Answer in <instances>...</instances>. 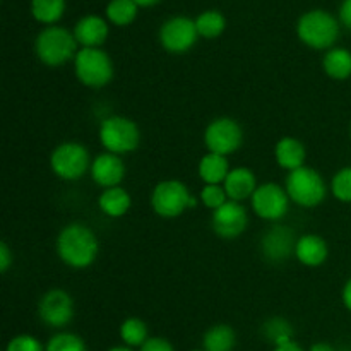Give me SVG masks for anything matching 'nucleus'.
<instances>
[{
    "label": "nucleus",
    "mask_w": 351,
    "mask_h": 351,
    "mask_svg": "<svg viewBox=\"0 0 351 351\" xmlns=\"http://www.w3.org/2000/svg\"><path fill=\"white\" fill-rule=\"evenodd\" d=\"M274 158H276L278 165L288 171H295L298 168L305 167V158H307V151L302 141L295 139V137H283L278 141L276 147H274Z\"/></svg>",
    "instance_id": "nucleus-19"
},
{
    "label": "nucleus",
    "mask_w": 351,
    "mask_h": 351,
    "mask_svg": "<svg viewBox=\"0 0 351 351\" xmlns=\"http://www.w3.org/2000/svg\"><path fill=\"white\" fill-rule=\"evenodd\" d=\"M350 136H351V129H350Z\"/></svg>",
    "instance_id": "nucleus-42"
},
{
    "label": "nucleus",
    "mask_w": 351,
    "mask_h": 351,
    "mask_svg": "<svg viewBox=\"0 0 351 351\" xmlns=\"http://www.w3.org/2000/svg\"><path fill=\"white\" fill-rule=\"evenodd\" d=\"M91 178L95 184L103 189L120 187L125 178V165L119 154L101 153L93 160L91 163Z\"/></svg>",
    "instance_id": "nucleus-14"
},
{
    "label": "nucleus",
    "mask_w": 351,
    "mask_h": 351,
    "mask_svg": "<svg viewBox=\"0 0 351 351\" xmlns=\"http://www.w3.org/2000/svg\"><path fill=\"white\" fill-rule=\"evenodd\" d=\"M322 69L336 81H345L351 75V51L346 48H331L322 58Z\"/></svg>",
    "instance_id": "nucleus-22"
},
{
    "label": "nucleus",
    "mask_w": 351,
    "mask_h": 351,
    "mask_svg": "<svg viewBox=\"0 0 351 351\" xmlns=\"http://www.w3.org/2000/svg\"><path fill=\"white\" fill-rule=\"evenodd\" d=\"M5 351H45V346L34 336L19 335L7 343Z\"/></svg>",
    "instance_id": "nucleus-32"
},
{
    "label": "nucleus",
    "mask_w": 351,
    "mask_h": 351,
    "mask_svg": "<svg viewBox=\"0 0 351 351\" xmlns=\"http://www.w3.org/2000/svg\"><path fill=\"white\" fill-rule=\"evenodd\" d=\"M339 19L348 29H351V0H343L339 7Z\"/></svg>",
    "instance_id": "nucleus-35"
},
{
    "label": "nucleus",
    "mask_w": 351,
    "mask_h": 351,
    "mask_svg": "<svg viewBox=\"0 0 351 351\" xmlns=\"http://www.w3.org/2000/svg\"><path fill=\"white\" fill-rule=\"evenodd\" d=\"M98 206L103 215L110 218H122L132 206V197L123 187L105 189L98 197Z\"/></svg>",
    "instance_id": "nucleus-21"
},
{
    "label": "nucleus",
    "mask_w": 351,
    "mask_h": 351,
    "mask_svg": "<svg viewBox=\"0 0 351 351\" xmlns=\"http://www.w3.org/2000/svg\"><path fill=\"white\" fill-rule=\"evenodd\" d=\"M98 136L106 153L119 156L136 151L141 143V130L137 123L122 115H112L101 120Z\"/></svg>",
    "instance_id": "nucleus-4"
},
{
    "label": "nucleus",
    "mask_w": 351,
    "mask_h": 351,
    "mask_svg": "<svg viewBox=\"0 0 351 351\" xmlns=\"http://www.w3.org/2000/svg\"><path fill=\"white\" fill-rule=\"evenodd\" d=\"M137 3L134 0H110L106 5V19L115 26H129L137 16Z\"/></svg>",
    "instance_id": "nucleus-27"
},
{
    "label": "nucleus",
    "mask_w": 351,
    "mask_h": 351,
    "mask_svg": "<svg viewBox=\"0 0 351 351\" xmlns=\"http://www.w3.org/2000/svg\"><path fill=\"white\" fill-rule=\"evenodd\" d=\"M297 34L307 47L315 50H331L339 36V24L336 17L326 10H308L298 19Z\"/></svg>",
    "instance_id": "nucleus-3"
},
{
    "label": "nucleus",
    "mask_w": 351,
    "mask_h": 351,
    "mask_svg": "<svg viewBox=\"0 0 351 351\" xmlns=\"http://www.w3.org/2000/svg\"><path fill=\"white\" fill-rule=\"evenodd\" d=\"M343 304L351 312V278L346 281L345 288H343Z\"/></svg>",
    "instance_id": "nucleus-37"
},
{
    "label": "nucleus",
    "mask_w": 351,
    "mask_h": 351,
    "mask_svg": "<svg viewBox=\"0 0 351 351\" xmlns=\"http://www.w3.org/2000/svg\"><path fill=\"white\" fill-rule=\"evenodd\" d=\"M250 201L254 213L266 221H280L285 218L291 202L287 189L273 182L259 185Z\"/></svg>",
    "instance_id": "nucleus-10"
},
{
    "label": "nucleus",
    "mask_w": 351,
    "mask_h": 351,
    "mask_svg": "<svg viewBox=\"0 0 351 351\" xmlns=\"http://www.w3.org/2000/svg\"><path fill=\"white\" fill-rule=\"evenodd\" d=\"M331 192L338 201L351 202V167L343 168L332 177Z\"/></svg>",
    "instance_id": "nucleus-30"
},
{
    "label": "nucleus",
    "mask_w": 351,
    "mask_h": 351,
    "mask_svg": "<svg viewBox=\"0 0 351 351\" xmlns=\"http://www.w3.org/2000/svg\"><path fill=\"white\" fill-rule=\"evenodd\" d=\"M38 315L50 328H65L74 317V300L65 290L55 288L43 295L38 304Z\"/></svg>",
    "instance_id": "nucleus-12"
},
{
    "label": "nucleus",
    "mask_w": 351,
    "mask_h": 351,
    "mask_svg": "<svg viewBox=\"0 0 351 351\" xmlns=\"http://www.w3.org/2000/svg\"><path fill=\"white\" fill-rule=\"evenodd\" d=\"M235 345L237 335L228 324L211 326L202 338V350L206 351H232Z\"/></svg>",
    "instance_id": "nucleus-23"
},
{
    "label": "nucleus",
    "mask_w": 351,
    "mask_h": 351,
    "mask_svg": "<svg viewBox=\"0 0 351 351\" xmlns=\"http://www.w3.org/2000/svg\"><path fill=\"white\" fill-rule=\"evenodd\" d=\"M65 0H31V14L38 23L55 26L64 16Z\"/></svg>",
    "instance_id": "nucleus-26"
},
{
    "label": "nucleus",
    "mask_w": 351,
    "mask_h": 351,
    "mask_svg": "<svg viewBox=\"0 0 351 351\" xmlns=\"http://www.w3.org/2000/svg\"><path fill=\"white\" fill-rule=\"evenodd\" d=\"M192 206H195V199L180 180L160 182L151 194V208L161 218H178Z\"/></svg>",
    "instance_id": "nucleus-7"
},
{
    "label": "nucleus",
    "mask_w": 351,
    "mask_h": 351,
    "mask_svg": "<svg viewBox=\"0 0 351 351\" xmlns=\"http://www.w3.org/2000/svg\"><path fill=\"white\" fill-rule=\"evenodd\" d=\"M134 2H136L139 7H151L154 5V3L160 2V0H134Z\"/></svg>",
    "instance_id": "nucleus-39"
},
{
    "label": "nucleus",
    "mask_w": 351,
    "mask_h": 351,
    "mask_svg": "<svg viewBox=\"0 0 351 351\" xmlns=\"http://www.w3.org/2000/svg\"><path fill=\"white\" fill-rule=\"evenodd\" d=\"M45 351H88V346L81 336L62 331L48 339Z\"/></svg>",
    "instance_id": "nucleus-28"
},
{
    "label": "nucleus",
    "mask_w": 351,
    "mask_h": 351,
    "mask_svg": "<svg viewBox=\"0 0 351 351\" xmlns=\"http://www.w3.org/2000/svg\"><path fill=\"white\" fill-rule=\"evenodd\" d=\"M194 21L199 36L206 38V40H215V38L221 36L226 27V19L219 10H204Z\"/></svg>",
    "instance_id": "nucleus-24"
},
{
    "label": "nucleus",
    "mask_w": 351,
    "mask_h": 351,
    "mask_svg": "<svg viewBox=\"0 0 351 351\" xmlns=\"http://www.w3.org/2000/svg\"><path fill=\"white\" fill-rule=\"evenodd\" d=\"M273 351H304V348H302L297 341H293V339H291V341L281 343V345L274 346Z\"/></svg>",
    "instance_id": "nucleus-36"
},
{
    "label": "nucleus",
    "mask_w": 351,
    "mask_h": 351,
    "mask_svg": "<svg viewBox=\"0 0 351 351\" xmlns=\"http://www.w3.org/2000/svg\"><path fill=\"white\" fill-rule=\"evenodd\" d=\"M243 143V130L237 120L230 117H219L215 119L204 130V144L209 153L228 154L235 153L240 149Z\"/></svg>",
    "instance_id": "nucleus-9"
},
{
    "label": "nucleus",
    "mask_w": 351,
    "mask_h": 351,
    "mask_svg": "<svg viewBox=\"0 0 351 351\" xmlns=\"http://www.w3.org/2000/svg\"><path fill=\"white\" fill-rule=\"evenodd\" d=\"M108 351H134L132 348H129V346H113V348H110Z\"/></svg>",
    "instance_id": "nucleus-40"
},
{
    "label": "nucleus",
    "mask_w": 351,
    "mask_h": 351,
    "mask_svg": "<svg viewBox=\"0 0 351 351\" xmlns=\"http://www.w3.org/2000/svg\"><path fill=\"white\" fill-rule=\"evenodd\" d=\"M199 177L204 182L206 185H223L225 184L226 177L232 170H230V165L226 156L216 153H206L204 156L199 161Z\"/></svg>",
    "instance_id": "nucleus-20"
},
{
    "label": "nucleus",
    "mask_w": 351,
    "mask_h": 351,
    "mask_svg": "<svg viewBox=\"0 0 351 351\" xmlns=\"http://www.w3.org/2000/svg\"><path fill=\"white\" fill-rule=\"evenodd\" d=\"M308 351H335V348L329 343H315V345L311 346Z\"/></svg>",
    "instance_id": "nucleus-38"
},
{
    "label": "nucleus",
    "mask_w": 351,
    "mask_h": 351,
    "mask_svg": "<svg viewBox=\"0 0 351 351\" xmlns=\"http://www.w3.org/2000/svg\"><path fill=\"white\" fill-rule=\"evenodd\" d=\"M249 226V215L242 202L228 201L213 211V230L221 239H237Z\"/></svg>",
    "instance_id": "nucleus-13"
},
{
    "label": "nucleus",
    "mask_w": 351,
    "mask_h": 351,
    "mask_svg": "<svg viewBox=\"0 0 351 351\" xmlns=\"http://www.w3.org/2000/svg\"><path fill=\"white\" fill-rule=\"evenodd\" d=\"M295 245H297V240H295L291 228L281 225L267 230L261 242L264 257L273 263H281V261L288 259L291 252L295 254Z\"/></svg>",
    "instance_id": "nucleus-15"
},
{
    "label": "nucleus",
    "mask_w": 351,
    "mask_h": 351,
    "mask_svg": "<svg viewBox=\"0 0 351 351\" xmlns=\"http://www.w3.org/2000/svg\"><path fill=\"white\" fill-rule=\"evenodd\" d=\"M192 351H206V350H192Z\"/></svg>",
    "instance_id": "nucleus-41"
},
{
    "label": "nucleus",
    "mask_w": 351,
    "mask_h": 351,
    "mask_svg": "<svg viewBox=\"0 0 351 351\" xmlns=\"http://www.w3.org/2000/svg\"><path fill=\"white\" fill-rule=\"evenodd\" d=\"M195 21L185 16H173L160 27V43L170 53H185L197 41Z\"/></svg>",
    "instance_id": "nucleus-11"
},
{
    "label": "nucleus",
    "mask_w": 351,
    "mask_h": 351,
    "mask_svg": "<svg viewBox=\"0 0 351 351\" xmlns=\"http://www.w3.org/2000/svg\"><path fill=\"white\" fill-rule=\"evenodd\" d=\"M263 332L266 336L267 341L273 343L274 346L281 345V343L291 341L293 336V329H291L290 322L285 321L281 317H273L263 326Z\"/></svg>",
    "instance_id": "nucleus-29"
},
{
    "label": "nucleus",
    "mask_w": 351,
    "mask_h": 351,
    "mask_svg": "<svg viewBox=\"0 0 351 351\" xmlns=\"http://www.w3.org/2000/svg\"><path fill=\"white\" fill-rule=\"evenodd\" d=\"M295 256L304 266L317 267L328 261L329 257V245L322 237L315 233L300 237L295 245Z\"/></svg>",
    "instance_id": "nucleus-18"
},
{
    "label": "nucleus",
    "mask_w": 351,
    "mask_h": 351,
    "mask_svg": "<svg viewBox=\"0 0 351 351\" xmlns=\"http://www.w3.org/2000/svg\"><path fill=\"white\" fill-rule=\"evenodd\" d=\"M285 189L290 195V201L302 208H315L324 201L326 194H328V187H326L322 175L308 167L290 171Z\"/></svg>",
    "instance_id": "nucleus-6"
},
{
    "label": "nucleus",
    "mask_w": 351,
    "mask_h": 351,
    "mask_svg": "<svg viewBox=\"0 0 351 351\" xmlns=\"http://www.w3.org/2000/svg\"><path fill=\"white\" fill-rule=\"evenodd\" d=\"M201 201L206 208L216 211V209L221 208L223 204H226L230 199L228 195H226V191L223 185H204L201 191Z\"/></svg>",
    "instance_id": "nucleus-31"
},
{
    "label": "nucleus",
    "mask_w": 351,
    "mask_h": 351,
    "mask_svg": "<svg viewBox=\"0 0 351 351\" xmlns=\"http://www.w3.org/2000/svg\"><path fill=\"white\" fill-rule=\"evenodd\" d=\"M72 33L81 48H99L108 38V23L103 17L89 14L77 21Z\"/></svg>",
    "instance_id": "nucleus-16"
},
{
    "label": "nucleus",
    "mask_w": 351,
    "mask_h": 351,
    "mask_svg": "<svg viewBox=\"0 0 351 351\" xmlns=\"http://www.w3.org/2000/svg\"><path fill=\"white\" fill-rule=\"evenodd\" d=\"M223 187H225L230 201L243 202L247 199H252L254 192L257 191L259 185H257V178L252 170L245 167H239L230 171Z\"/></svg>",
    "instance_id": "nucleus-17"
},
{
    "label": "nucleus",
    "mask_w": 351,
    "mask_h": 351,
    "mask_svg": "<svg viewBox=\"0 0 351 351\" xmlns=\"http://www.w3.org/2000/svg\"><path fill=\"white\" fill-rule=\"evenodd\" d=\"M139 351H175V348L165 338H149L141 346Z\"/></svg>",
    "instance_id": "nucleus-33"
},
{
    "label": "nucleus",
    "mask_w": 351,
    "mask_h": 351,
    "mask_svg": "<svg viewBox=\"0 0 351 351\" xmlns=\"http://www.w3.org/2000/svg\"><path fill=\"white\" fill-rule=\"evenodd\" d=\"M55 247L62 263L74 269L91 266L99 252L98 237L82 223H71L64 226L58 233Z\"/></svg>",
    "instance_id": "nucleus-1"
},
{
    "label": "nucleus",
    "mask_w": 351,
    "mask_h": 351,
    "mask_svg": "<svg viewBox=\"0 0 351 351\" xmlns=\"http://www.w3.org/2000/svg\"><path fill=\"white\" fill-rule=\"evenodd\" d=\"M91 158L86 146L79 143H64L53 149L50 156L51 171L58 178L67 182L79 180L88 170H91Z\"/></svg>",
    "instance_id": "nucleus-8"
},
{
    "label": "nucleus",
    "mask_w": 351,
    "mask_h": 351,
    "mask_svg": "<svg viewBox=\"0 0 351 351\" xmlns=\"http://www.w3.org/2000/svg\"><path fill=\"white\" fill-rule=\"evenodd\" d=\"M120 338H122L123 345L129 346V348H141L149 339L147 324L143 319H125L122 326H120Z\"/></svg>",
    "instance_id": "nucleus-25"
},
{
    "label": "nucleus",
    "mask_w": 351,
    "mask_h": 351,
    "mask_svg": "<svg viewBox=\"0 0 351 351\" xmlns=\"http://www.w3.org/2000/svg\"><path fill=\"white\" fill-rule=\"evenodd\" d=\"M75 77L88 88L99 89L113 79V62L101 48H81L74 58Z\"/></svg>",
    "instance_id": "nucleus-5"
},
{
    "label": "nucleus",
    "mask_w": 351,
    "mask_h": 351,
    "mask_svg": "<svg viewBox=\"0 0 351 351\" xmlns=\"http://www.w3.org/2000/svg\"><path fill=\"white\" fill-rule=\"evenodd\" d=\"M14 263V254L5 242H0V271L5 274Z\"/></svg>",
    "instance_id": "nucleus-34"
},
{
    "label": "nucleus",
    "mask_w": 351,
    "mask_h": 351,
    "mask_svg": "<svg viewBox=\"0 0 351 351\" xmlns=\"http://www.w3.org/2000/svg\"><path fill=\"white\" fill-rule=\"evenodd\" d=\"M77 40L74 33L62 26H48L41 31L34 41V51L41 64L48 67H60L77 55Z\"/></svg>",
    "instance_id": "nucleus-2"
}]
</instances>
